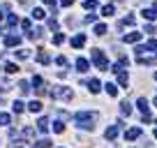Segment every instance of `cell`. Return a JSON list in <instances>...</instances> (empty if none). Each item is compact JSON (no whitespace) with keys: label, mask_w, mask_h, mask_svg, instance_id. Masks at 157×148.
<instances>
[{"label":"cell","mask_w":157,"mask_h":148,"mask_svg":"<svg viewBox=\"0 0 157 148\" xmlns=\"http://www.w3.org/2000/svg\"><path fill=\"white\" fill-rule=\"evenodd\" d=\"M115 74H118V81H120V86H122V88H127V72H125V69H118Z\"/></svg>","instance_id":"7"},{"label":"cell","mask_w":157,"mask_h":148,"mask_svg":"<svg viewBox=\"0 0 157 148\" xmlns=\"http://www.w3.org/2000/svg\"><path fill=\"white\" fill-rule=\"evenodd\" d=\"M83 7H86V9H95V7H97V2H95V0H86Z\"/></svg>","instance_id":"24"},{"label":"cell","mask_w":157,"mask_h":148,"mask_svg":"<svg viewBox=\"0 0 157 148\" xmlns=\"http://www.w3.org/2000/svg\"><path fill=\"white\" fill-rule=\"evenodd\" d=\"M14 111H16V113H21V111H23V102H14Z\"/></svg>","instance_id":"30"},{"label":"cell","mask_w":157,"mask_h":148,"mask_svg":"<svg viewBox=\"0 0 157 148\" xmlns=\"http://www.w3.org/2000/svg\"><path fill=\"white\" fill-rule=\"evenodd\" d=\"M32 148H51V141H49V139H42V141H35V143H32Z\"/></svg>","instance_id":"12"},{"label":"cell","mask_w":157,"mask_h":148,"mask_svg":"<svg viewBox=\"0 0 157 148\" xmlns=\"http://www.w3.org/2000/svg\"><path fill=\"white\" fill-rule=\"evenodd\" d=\"M106 93H109V95H118V88H115L113 83H109L106 86Z\"/></svg>","instance_id":"25"},{"label":"cell","mask_w":157,"mask_h":148,"mask_svg":"<svg viewBox=\"0 0 157 148\" xmlns=\"http://www.w3.org/2000/svg\"><path fill=\"white\" fill-rule=\"evenodd\" d=\"M93 63L97 65L100 69H106V67H109V63H106V56L100 51V49H95V51H93Z\"/></svg>","instance_id":"2"},{"label":"cell","mask_w":157,"mask_h":148,"mask_svg":"<svg viewBox=\"0 0 157 148\" xmlns=\"http://www.w3.org/2000/svg\"><path fill=\"white\" fill-rule=\"evenodd\" d=\"M5 72H9V74H14V72H19V67H16L14 63H7V65H5Z\"/></svg>","instance_id":"19"},{"label":"cell","mask_w":157,"mask_h":148,"mask_svg":"<svg viewBox=\"0 0 157 148\" xmlns=\"http://www.w3.org/2000/svg\"><path fill=\"white\" fill-rule=\"evenodd\" d=\"M9 123H12L9 113H0V125H9Z\"/></svg>","instance_id":"17"},{"label":"cell","mask_w":157,"mask_h":148,"mask_svg":"<svg viewBox=\"0 0 157 148\" xmlns=\"http://www.w3.org/2000/svg\"><path fill=\"white\" fill-rule=\"evenodd\" d=\"M88 86H90V90H93V93H100V88H102L97 79H90V81H88Z\"/></svg>","instance_id":"14"},{"label":"cell","mask_w":157,"mask_h":148,"mask_svg":"<svg viewBox=\"0 0 157 148\" xmlns=\"http://www.w3.org/2000/svg\"><path fill=\"white\" fill-rule=\"evenodd\" d=\"M146 49L148 51H157V39H150V42L146 44Z\"/></svg>","instance_id":"22"},{"label":"cell","mask_w":157,"mask_h":148,"mask_svg":"<svg viewBox=\"0 0 157 148\" xmlns=\"http://www.w3.org/2000/svg\"><path fill=\"white\" fill-rule=\"evenodd\" d=\"M16 58H21V60L28 58V51H16Z\"/></svg>","instance_id":"31"},{"label":"cell","mask_w":157,"mask_h":148,"mask_svg":"<svg viewBox=\"0 0 157 148\" xmlns=\"http://www.w3.org/2000/svg\"><path fill=\"white\" fill-rule=\"evenodd\" d=\"M76 67H78V72H86V69H88V60H86V58H78L76 60Z\"/></svg>","instance_id":"13"},{"label":"cell","mask_w":157,"mask_h":148,"mask_svg":"<svg viewBox=\"0 0 157 148\" xmlns=\"http://www.w3.org/2000/svg\"><path fill=\"white\" fill-rule=\"evenodd\" d=\"M37 60L46 65V63H49V56H46V53H44V51H39V53H37Z\"/></svg>","instance_id":"21"},{"label":"cell","mask_w":157,"mask_h":148,"mask_svg":"<svg viewBox=\"0 0 157 148\" xmlns=\"http://www.w3.org/2000/svg\"><path fill=\"white\" fill-rule=\"evenodd\" d=\"M42 2H46V5L51 7V9H56V0H42Z\"/></svg>","instance_id":"35"},{"label":"cell","mask_w":157,"mask_h":148,"mask_svg":"<svg viewBox=\"0 0 157 148\" xmlns=\"http://www.w3.org/2000/svg\"><path fill=\"white\" fill-rule=\"evenodd\" d=\"M113 12H115V9H113V5H106L104 9H102V14H104V16H113Z\"/></svg>","instance_id":"20"},{"label":"cell","mask_w":157,"mask_h":148,"mask_svg":"<svg viewBox=\"0 0 157 148\" xmlns=\"http://www.w3.org/2000/svg\"><path fill=\"white\" fill-rule=\"evenodd\" d=\"M65 42V35H56L53 37V44H63Z\"/></svg>","instance_id":"29"},{"label":"cell","mask_w":157,"mask_h":148,"mask_svg":"<svg viewBox=\"0 0 157 148\" xmlns=\"http://www.w3.org/2000/svg\"><path fill=\"white\" fill-rule=\"evenodd\" d=\"M0 19H2V14H0Z\"/></svg>","instance_id":"40"},{"label":"cell","mask_w":157,"mask_h":148,"mask_svg":"<svg viewBox=\"0 0 157 148\" xmlns=\"http://www.w3.org/2000/svg\"><path fill=\"white\" fill-rule=\"evenodd\" d=\"M56 63H58V65H60V67H65V65H67V58H63V56H60V58H58V60H56Z\"/></svg>","instance_id":"32"},{"label":"cell","mask_w":157,"mask_h":148,"mask_svg":"<svg viewBox=\"0 0 157 148\" xmlns=\"http://www.w3.org/2000/svg\"><path fill=\"white\" fill-rule=\"evenodd\" d=\"M63 130H65V125H63L60 120H58V123H53V132H58V134H60Z\"/></svg>","instance_id":"23"},{"label":"cell","mask_w":157,"mask_h":148,"mask_svg":"<svg viewBox=\"0 0 157 148\" xmlns=\"http://www.w3.org/2000/svg\"><path fill=\"white\" fill-rule=\"evenodd\" d=\"M104 32H106V26H104V23H97V26H95V35H97V37L104 35Z\"/></svg>","instance_id":"18"},{"label":"cell","mask_w":157,"mask_h":148,"mask_svg":"<svg viewBox=\"0 0 157 148\" xmlns=\"http://www.w3.org/2000/svg\"><path fill=\"white\" fill-rule=\"evenodd\" d=\"M51 95H53V97H65V100H72V90H69V88H56Z\"/></svg>","instance_id":"3"},{"label":"cell","mask_w":157,"mask_h":148,"mask_svg":"<svg viewBox=\"0 0 157 148\" xmlns=\"http://www.w3.org/2000/svg\"><path fill=\"white\" fill-rule=\"evenodd\" d=\"M120 111H122V116H130V113H132L130 102H122V104H120Z\"/></svg>","instance_id":"16"},{"label":"cell","mask_w":157,"mask_h":148,"mask_svg":"<svg viewBox=\"0 0 157 148\" xmlns=\"http://www.w3.org/2000/svg\"><path fill=\"white\" fill-rule=\"evenodd\" d=\"M7 23H9V26H16V23H19V19L12 14V16H7Z\"/></svg>","instance_id":"28"},{"label":"cell","mask_w":157,"mask_h":148,"mask_svg":"<svg viewBox=\"0 0 157 148\" xmlns=\"http://www.w3.org/2000/svg\"><path fill=\"white\" fill-rule=\"evenodd\" d=\"M21 26H23V30H30V21H28V19H23Z\"/></svg>","instance_id":"33"},{"label":"cell","mask_w":157,"mask_h":148,"mask_svg":"<svg viewBox=\"0 0 157 148\" xmlns=\"http://www.w3.org/2000/svg\"><path fill=\"white\" fill-rule=\"evenodd\" d=\"M97 111H81V113H76L74 116V120L78 123V127H86V130H93V125L97 123Z\"/></svg>","instance_id":"1"},{"label":"cell","mask_w":157,"mask_h":148,"mask_svg":"<svg viewBox=\"0 0 157 148\" xmlns=\"http://www.w3.org/2000/svg\"><path fill=\"white\" fill-rule=\"evenodd\" d=\"M19 42H21V37H19V35H7L5 37V46H16Z\"/></svg>","instance_id":"6"},{"label":"cell","mask_w":157,"mask_h":148,"mask_svg":"<svg viewBox=\"0 0 157 148\" xmlns=\"http://www.w3.org/2000/svg\"><path fill=\"white\" fill-rule=\"evenodd\" d=\"M155 139H157V130H155Z\"/></svg>","instance_id":"37"},{"label":"cell","mask_w":157,"mask_h":148,"mask_svg":"<svg viewBox=\"0 0 157 148\" xmlns=\"http://www.w3.org/2000/svg\"><path fill=\"white\" fill-rule=\"evenodd\" d=\"M120 127H122L120 120H118V125H111L109 130H106V139H115L118 134H120Z\"/></svg>","instance_id":"4"},{"label":"cell","mask_w":157,"mask_h":148,"mask_svg":"<svg viewBox=\"0 0 157 148\" xmlns=\"http://www.w3.org/2000/svg\"><path fill=\"white\" fill-rule=\"evenodd\" d=\"M32 16L35 19H44V9H32Z\"/></svg>","instance_id":"26"},{"label":"cell","mask_w":157,"mask_h":148,"mask_svg":"<svg viewBox=\"0 0 157 148\" xmlns=\"http://www.w3.org/2000/svg\"><path fill=\"white\" fill-rule=\"evenodd\" d=\"M155 106H157V100H155Z\"/></svg>","instance_id":"39"},{"label":"cell","mask_w":157,"mask_h":148,"mask_svg":"<svg viewBox=\"0 0 157 148\" xmlns=\"http://www.w3.org/2000/svg\"><path fill=\"white\" fill-rule=\"evenodd\" d=\"M19 88H21V93H28V90H30V86H28V81H21V83H19Z\"/></svg>","instance_id":"27"},{"label":"cell","mask_w":157,"mask_h":148,"mask_svg":"<svg viewBox=\"0 0 157 148\" xmlns=\"http://www.w3.org/2000/svg\"><path fill=\"white\" fill-rule=\"evenodd\" d=\"M155 79H157V72H155Z\"/></svg>","instance_id":"38"},{"label":"cell","mask_w":157,"mask_h":148,"mask_svg":"<svg viewBox=\"0 0 157 148\" xmlns=\"http://www.w3.org/2000/svg\"><path fill=\"white\" fill-rule=\"evenodd\" d=\"M83 44H86V37H83V35H76V37H74V39H72V46H74V49L83 46Z\"/></svg>","instance_id":"9"},{"label":"cell","mask_w":157,"mask_h":148,"mask_svg":"<svg viewBox=\"0 0 157 148\" xmlns=\"http://www.w3.org/2000/svg\"><path fill=\"white\" fill-rule=\"evenodd\" d=\"M63 2V7H69V5H74V0H60Z\"/></svg>","instance_id":"36"},{"label":"cell","mask_w":157,"mask_h":148,"mask_svg":"<svg viewBox=\"0 0 157 148\" xmlns=\"http://www.w3.org/2000/svg\"><path fill=\"white\" fill-rule=\"evenodd\" d=\"M139 39H141V32H130L122 37V42H139Z\"/></svg>","instance_id":"8"},{"label":"cell","mask_w":157,"mask_h":148,"mask_svg":"<svg viewBox=\"0 0 157 148\" xmlns=\"http://www.w3.org/2000/svg\"><path fill=\"white\" fill-rule=\"evenodd\" d=\"M136 106H139V111H141V113H148V102L143 100V97H139V100H136Z\"/></svg>","instance_id":"10"},{"label":"cell","mask_w":157,"mask_h":148,"mask_svg":"<svg viewBox=\"0 0 157 148\" xmlns=\"http://www.w3.org/2000/svg\"><path fill=\"white\" fill-rule=\"evenodd\" d=\"M139 134H141V130H139V127H132V130H127L125 139L127 141H134V139H139Z\"/></svg>","instance_id":"5"},{"label":"cell","mask_w":157,"mask_h":148,"mask_svg":"<svg viewBox=\"0 0 157 148\" xmlns=\"http://www.w3.org/2000/svg\"><path fill=\"white\" fill-rule=\"evenodd\" d=\"M28 109H30L32 111V113H39V111H42V104H39V102H30V104H28Z\"/></svg>","instance_id":"15"},{"label":"cell","mask_w":157,"mask_h":148,"mask_svg":"<svg viewBox=\"0 0 157 148\" xmlns=\"http://www.w3.org/2000/svg\"><path fill=\"white\" fill-rule=\"evenodd\" d=\"M37 127H39V132H46L49 130V118H39V120H37Z\"/></svg>","instance_id":"11"},{"label":"cell","mask_w":157,"mask_h":148,"mask_svg":"<svg viewBox=\"0 0 157 148\" xmlns=\"http://www.w3.org/2000/svg\"><path fill=\"white\" fill-rule=\"evenodd\" d=\"M146 32H150V35H155V26H152V23H148V26H146Z\"/></svg>","instance_id":"34"}]
</instances>
